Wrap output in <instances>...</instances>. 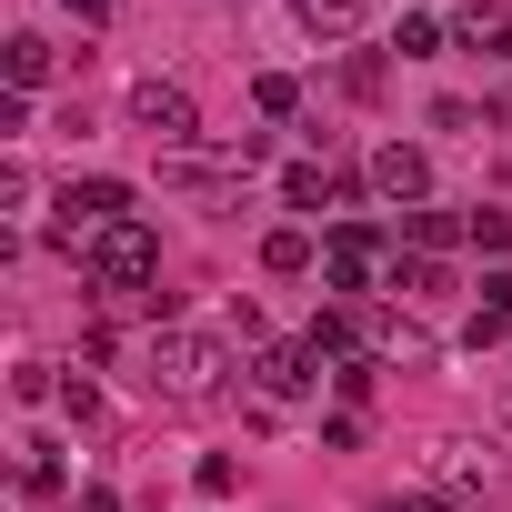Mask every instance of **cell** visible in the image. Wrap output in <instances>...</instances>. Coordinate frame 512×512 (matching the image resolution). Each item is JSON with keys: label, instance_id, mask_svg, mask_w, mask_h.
Listing matches in <instances>:
<instances>
[{"label": "cell", "instance_id": "6da1fadb", "mask_svg": "<svg viewBox=\"0 0 512 512\" xmlns=\"http://www.w3.org/2000/svg\"><path fill=\"white\" fill-rule=\"evenodd\" d=\"M141 382H151V402H171V412H211V402L231 392V332L161 322L151 352H141Z\"/></svg>", "mask_w": 512, "mask_h": 512}, {"label": "cell", "instance_id": "7a4b0ae2", "mask_svg": "<svg viewBox=\"0 0 512 512\" xmlns=\"http://www.w3.org/2000/svg\"><path fill=\"white\" fill-rule=\"evenodd\" d=\"M392 251H402V231H382V221H342V231H322V282H332L342 302H362L372 282H392Z\"/></svg>", "mask_w": 512, "mask_h": 512}, {"label": "cell", "instance_id": "3957f363", "mask_svg": "<svg viewBox=\"0 0 512 512\" xmlns=\"http://www.w3.org/2000/svg\"><path fill=\"white\" fill-rule=\"evenodd\" d=\"M91 282L121 302V292H151L161 282V231L151 221H111L101 241H91Z\"/></svg>", "mask_w": 512, "mask_h": 512}, {"label": "cell", "instance_id": "277c9868", "mask_svg": "<svg viewBox=\"0 0 512 512\" xmlns=\"http://www.w3.org/2000/svg\"><path fill=\"white\" fill-rule=\"evenodd\" d=\"M131 121H141L161 151H191V141H201V101H191V81H161V71L131 81Z\"/></svg>", "mask_w": 512, "mask_h": 512}, {"label": "cell", "instance_id": "5b68a950", "mask_svg": "<svg viewBox=\"0 0 512 512\" xmlns=\"http://www.w3.org/2000/svg\"><path fill=\"white\" fill-rule=\"evenodd\" d=\"M312 382H322V352L312 342H262V352H251V392H262L272 412L282 402H312Z\"/></svg>", "mask_w": 512, "mask_h": 512}, {"label": "cell", "instance_id": "8992f818", "mask_svg": "<svg viewBox=\"0 0 512 512\" xmlns=\"http://www.w3.org/2000/svg\"><path fill=\"white\" fill-rule=\"evenodd\" d=\"M362 181H372L382 201H402V211H422V201H432V161H422V141H382Z\"/></svg>", "mask_w": 512, "mask_h": 512}, {"label": "cell", "instance_id": "52a82bcc", "mask_svg": "<svg viewBox=\"0 0 512 512\" xmlns=\"http://www.w3.org/2000/svg\"><path fill=\"white\" fill-rule=\"evenodd\" d=\"M452 51H482V61H512V0H472L452 21Z\"/></svg>", "mask_w": 512, "mask_h": 512}, {"label": "cell", "instance_id": "ba28073f", "mask_svg": "<svg viewBox=\"0 0 512 512\" xmlns=\"http://www.w3.org/2000/svg\"><path fill=\"white\" fill-rule=\"evenodd\" d=\"M472 241V211H402V251H432V262H452V251Z\"/></svg>", "mask_w": 512, "mask_h": 512}, {"label": "cell", "instance_id": "9c48e42d", "mask_svg": "<svg viewBox=\"0 0 512 512\" xmlns=\"http://www.w3.org/2000/svg\"><path fill=\"white\" fill-rule=\"evenodd\" d=\"M352 191H362V181H352V171H322V161H292V171H282V201H292V211H322V201H352Z\"/></svg>", "mask_w": 512, "mask_h": 512}, {"label": "cell", "instance_id": "30bf717a", "mask_svg": "<svg viewBox=\"0 0 512 512\" xmlns=\"http://www.w3.org/2000/svg\"><path fill=\"white\" fill-rule=\"evenodd\" d=\"M262 272H282V282H302V272H322V241H312L302 221H282V231H262Z\"/></svg>", "mask_w": 512, "mask_h": 512}, {"label": "cell", "instance_id": "8fae6325", "mask_svg": "<svg viewBox=\"0 0 512 512\" xmlns=\"http://www.w3.org/2000/svg\"><path fill=\"white\" fill-rule=\"evenodd\" d=\"M0 71H11V91L31 101V91H51V81H61V51H51L41 31H21V41H11V61H0Z\"/></svg>", "mask_w": 512, "mask_h": 512}, {"label": "cell", "instance_id": "7c38bea8", "mask_svg": "<svg viewBox=\"0 0 512 512\" xmlns=\"http://www.w3.org/2000/svg\"><path fill=\"white\" fill-rule=\"evenodd\" d=\"M392 292L402 302H432V292H452V262H432V251H392Z\"/></svg>", "mask_w": 512, "mask_h": 512}, {"label": "cell", "instance_id": "4fadbf2b", "mask_svg": "<svg viewBox=\"0 0 512 512\" xmlns=\"http://www.w3.org/2000/svg\"><path fill=\"white\" fill-rule=\"evenodd\" d=\"M392 51H402V61H442V51H452V31H442L432 11H402V21H392Z\"/></svg>", "mask_w": 512, "mask_h": 512}, {"label": "cell", "instance_id": "5bb4252c", "mask_svg": "<svg viewBox=\"0 0 512 512\" xmlns=\"http://www.w3.org/2000/svg\"><path fill=\"white\" fill-rule=\"evenodd\" d=\"M292 21L322 31V41H342V31H362V0H292Z\"/></svg>", "mask_w": 512, "mask_h": 512}, {"label": "cell", "instance_id": "9a60e30c", "mask_svg": "<svg viewBox=\"0 0 512 512\" xmlns=\"http://www.w3.org/2000/svg\"><path fill=\"white\" fill-rule=\"evenodd\" d=\"M442 482H452V502H462V492H482V482H492L482 442H442Z\"/></svg>", "mask_w": 512, "mask_h": 512}, {"label": "cell", "instance_id": "2e32d148", "mask_svg": "<svg viewBox=\"0 0 512 512\" xmlns=\"http://www.w3.org/2000/svg\"><path fill=\"white\" fill-rule=\"evenodd\" d=\"M21 492H31V502H51V492H61V452H51V442H31V452H21Z\"/></svg>", "mask_w": 512, "mask_h": 512}, {"label": "cell", "instance_id": "e0dca14e", "mask_svg": "<svg viewBox=\"0 0 512 512\" xmlns=\"http://www.w3.org/2000/svg\"><path fill=\"white\" fill-rule=\"evenodd\" d=\"M251 101H262L272 121H292V111H302V81H292V71H262V81H251Z\"/></svg>", "mask_w": 512, "mask_h": 512}, {"label": "cell", "instance_id": "ac0fdd59", "mask_svg": "<svg viewBox=\"0 0 512 512\" xmlns=\"http://www.w3.org/2000/svg\"><path fill=\"white\" fill-rule=\"evenodd\" d=\"M231 482H241V462H231V452H211V462L191 472V492H201V502H231Z\"/></svg>", "mask_w": 512, "mask_h": 512}, {"label": "cell", "instance_id": "d6986e66", "mask_svg": "<svg viewBox=\"0 0 512 512\" xmlns=\"http://www.w3.org/2000/svg\"><path fill=\"white\" fill-rule=\"evenodd\" d=\"M502 332H512V312H502V302H482V312H472V322H462V352H492V342H502Z\"/></svg>", "mask_w": 512, "mask_h": 512}, {"label": "cell", "instance_id": "ffe728a7", "mask_svg": "<svg viewBox=\"0 0 512 512\" xmlns=\"http://www.w3.org/2000/svg\"><path fill=\"white\" fill-rule=\"evenodd\" d=\"M472 241H482V251H502V262H512V211H472Z\"/></svg>", "mask_w": 512, "mask_h": 512}, {"label": "cell", "instance_id": "44dd1931", "mask_svg": "<svg viewBox=\"0 0 512 512\" xmlns=\"http://www.w3.org/2000/svg\"><path fill=\"white\" fill-rule=\"evenodd\" d=\"M332 392H342V412H362V402H372V362H342V372H332Z\"/></svg>", "mask_w": 512, "mask_h": 512}, {"label": "cell", "instance_id": "7402d4cb", "mask_svg": "<svg viewBox=\"0 0 512 512\" xmlns=\"http://www.w3.org/2000/svg\"><path fill=\"white\" fill-rule=\"evenodd\" d=\"M221 332H231V342H262V302H251V292H241V302L221 312Z\"/></svg>", "mask_w": 512, "mask_h": 512}, {"label": "cell", "instance_id": "603a6c76", "mask_svg": "<svg viewBox=\"0 0 512 512\" xmlns=\"http://www.w3.org/2000/svg\"><path fill=\"white\" fill-rule=\"evenodd\" d=\"M402 512H462V502H452V492H412Z\"/></svg>", "mask_w": 512, "mask_h": 512}, {"label": "cell", "instance_id": "cb8c5ba5", "mask_svg": "<svg viewBox=\"0 0 512 512\" xmlns=\"http://www.w3.org/2000/svg\"><path fill=\"white\" fill-rule=\"evenodd\" d=\"M61 11H81V21H111V11H121V0H61Z\"/></svg>", "mask_w": 512, "mask_h": 512}, {"label": "cell", "instance_id": "d4e9b609", "mask_svg": "<svg viewBox=\"0 0 512 512\" xmlns=\"http://www.w3.org/2000/svg\"><path fill=\"white\" fill-rule=\"evenodd\" d=\"M492 422H502V432H512V392H502V402H492Z\"/></svg>", "mask_w": 512, "mask_h": 512}]
</instances>
